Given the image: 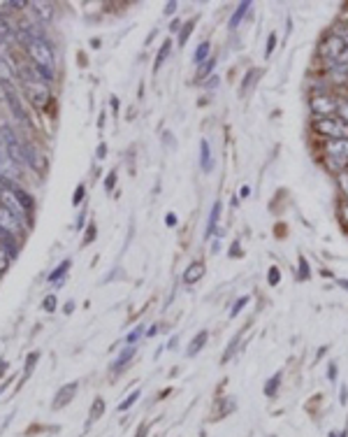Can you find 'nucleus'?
Listing matches in <instances>:
<instances>
[{
    "label": "nucleus",
    "mask_w": 348,
    "mask_h": 437,
    "mask_svg": "<svg viewBox=\"0 0 348 437\" xmlns=\"http://www.w3.org/2000/svg\"><path fill=\"white\" fill-rule=\"evenodd\" d=\"M137 398H140V391H133V393H130V396H128L126 400H123V403L119 405V412H126V410H130V407H133V405L137 403Z\"/></svg>",
    "instance_id": "24"
},
{
    "label": "nucleus",
    "mask_w": 348,
    "mask_h": 437,
    "mask_svg": "<svg viewBox=\"0 0 348 437\" xmlns=\"http://www.w3.org/2000/svg\"><path fill=\"white\" fill-rule=\"evenodd\" d=\"M339 188L344 191V195L348 198V172L344 170V172H339Z\"/></svg>",
    "instance_id": "35"
},
{
    "label": "nucleus",
    "mask_w": 348,
    "mask_h": 437,
    "mask_svg": "<svg viewBox=\"0 0 348 437\" xmlns=\"http://www.w3.org/2000/svg\"><path fill=\"white\" fill-rule=\"evenodd\" d=\"M0 142L5 144V151H7V158L9 161H14L16 165H21V163H26V149L19 144V140H16V135L12 133V128L9 126H2L0 128Z\"/></svg>",
    "instance_id": "3"
},
{
    "label": "nucleus",
    "mask_w": 348,
    "mask_h": 437,
    "mask_svg": "<svg viewBox=\"0 0 348 437\" xmlns=\"http://www.w3.org/2000/svg\"><path fill=\"white\" fill-rule=\"evenodd\" d=\"M42 307H44V310H47V312H54V310H56V296H54V293H51V296H47V298H44V303H42Z\"/></svg>",
    "instance_id": "40"
},
{
    "label": "nucleus",
    "mask_w": 348,
    "mask_h": 437,
    "mask_svg": "<svg viewBox=\"0 0 348 437\" xmlns=\"http://www.w3.org/2000/svg\"><path fill=\"white\" fill-rule=\"evenodd\" d=\"M72 310H74V303H67V305H65V312H67V314H70V312H72Z\"/></svg>",
    "instance_id": "57"
},
{
    "label": "nucleus",
    "mask_w": 348,
    "mask_h": 437,
    "mask_svg": "<svg viewBox=\"0 0 348 437\" xmlns=\"http://www.w3.org/2000/svg\"><path fill=\"white\" fill-rule=\"evenodd\" d=\"M274 47H276V33H269V37H267V49H265V56H272V51H274Z\"/></svg>",
    "instance_id": "36"
},
{
    "label": "nucleus",
    "mask_w": 348,
    "mask_h": 437,
    "mask_svg": "<svg viewBox=\"0 0 348 437\" xmlns=\"http://www.w3.org/2000/svg\"><path fill=\"white\" fill-rule=\"evenodd\" d=\"M0 202H2V207L9 209V212H12V214L19 219V221H23V219H26V209H23V205L19 202V198H16V195H14L9 188H5V191H2V195H0Z\"/></svg>",
    "instance_id": "6"
},
{
    "label": "nucleus",
    "mask_w": 348,
    "mask_h": 437,
    "mask_svg": "<svg viewBox=\"0 0 348 437\" xmlns=\"http://www.w3.org/2000/svg\"><path fill=\"white\" fill-rule=\"evenodd\" d=\"M0 81H2V84H7V86H9V84L14 81V70H12V65H9V63L2 58V56H0Z\"/></svg>",
    "instance_id": "18"
},
{
    "label": "nucleus",
    "mask_w": 348,
    "mask_h": 437,
    "mask_svg": "<svg viewBox=\"0 0 348 437\" xmlns=\"http://www.w3.org/2000/svg\"><path fill=\"white\" fill-rule=\"evenodd\" d=\"M214 58H207V61L202 63L200 65V70H197V79H204V77H207L209 72H211V70H214Z\"/></svg>",
    "instance_id": "25"
},
{
    "label": "nucleus",
    "mask_w": 348,
    "mask_h": 437,
    "mask_svg": "<svg viewBox=\"0 0 348 437\" xmlns=\"http://www.w3.org/2000/svg\"><path fill=\"white\" fill-rule=\"evenodd\" d=\"M95 240V223H91V226H88V230H86V240H84V242H93Z\"/></svg>",
    "instance_id": "46"
},
{
    "label": "nucleus",
    "mask_w": 348,
    "mask_h": 437,
    "mask_svg": "<svg viewBox=\"0 0 348 437\" xmlns=\"http://www.w3.org/2000/svg\"><path fill=\"white\" fill-rule=\"evenodd\" d=\"M142 333H144V326H140V328H135V330H133V333H130V335H128V337H126V342H128V344H133V342H135V340H137V337H140V335H142Z\"/></svg>",
    "instance_id": "43"
},
{
    "label": "nucleus",
    "mask_w": 348,
    "mask_h": 437,
    "mask_svg": "<svg viewBox=\"0 0 348 437\" xmlns=\"http://www.w3.org/2000/svg\"><path fill=\"white\" fill-rule=\"evenodd\" d=\"M328 377H330V382H335V379H337V365H335V363H330V368H328Z\"/></svg>",
    "instance_id": "47"
},
{
    "label": "nucleus",
    "mask_w": 348,
    "mask_h": 437,
    "mask_svg": "<svg viewBox=\"0 0 348 437\" xmlns=\"http://www.w3.org/2000/svg\"><path fill=\"white\" fill-rule=\"evenodd\" d=\"M258 74H260V72H255V70H251V72H248L246 77H244V84H241V93H246L248 88L253 86V79H255V77H258Z\"/></svg>",
    "instance_id": "32"
},
{
    "label": "nucleus",
    "mask_w": 348,
    "mask_h": 437,
    "mask_svg": "<svg viewBox=\"0 0 348 437\" xmlns=\"http://www.w3.org/2000/svg\"><path fill=\"white\" fill-rule=\"evenodd\" d=\"M5 370H7V361H0V377L5 375Z\"/></svg>",
    "instance_id": "55"
},
{
    "label": "nucleus",
    "mask_w": 348,
    "mask_h": 437,
    "mask_svg": "<svg viewBox=\"0 0 348 437\" xmlns=\"http://www.w3.org/2000/svg\"><path fill=\"white\" fill-rule=\"evenodd\" d=\"M337 114H339V119L348 121V100H337Z\"/></svg>",
    "instance_id": "33"
},
{
    "label": "nucleus",
    "mask_w": 348,
    "mask_h": 437,
    "mask_svg": "<svg viewBox=\"0 0 348 437\" xmlns=\"http://www.w3.org/2000/svg\"><path fill=\"white\" fill-rule=\"evenodd\" d=\"M346 398H348V396H346V389H342V403H344V405H346V403H348Z\"/></svg>",
    "instance_id": "58"
},
{
    "label": "nucleus",
    "mask_w": 348,
    "mask_h": 437,
    "mask_svg": "<svg viewBox=\"0 0 348 437\" xmlns=\"http://www.w3.org/2000/svg\"><path fill=\"white\" fill-rule=\"evenodd\" d=\"M2 191H5V184L0 182V195H2Z\"/></svg>",
    "instance_id": "61"
},
{
    "label": "nucleus",
    "mask_w": 348,
    "mask_h": 437,
    "mask_svg": "<svg viewBox=\"0 0 348 437\" xmlns=\"http://www.w3.org/2000/svg\"><path fill=\"white\" fill-rule=\"evenodd\" d=\"M9 35H12V30H9V26H7L5 21L0 19V44H2V42H5L7 37H9Z\"/></svg>",
    "instance_id": "38"
},
{
    "label": "nucleus",
    "mask_w": 348,
    "mask_h": 437,
    "mask_svg": "<svg viewBox=\"0 0 348 437\" xmlns=\"http://www.w3.org/2000/svg\"><path fill=\"white\" fill-rule=\"evenodd\" d=\"M248 9H251V2H248V0H244V2H239V5H237V9L232 12V16H230V23H228L230 30H237V28H239L241 19H244V16L248 14Z\"/></svg>",
    "instance_id": "10"
},
{
    "label": "nucleus",
    "mask_w": 348,
    "mask_h": 437,
    "mask_svg": "<svg viewBox=\"0 0 348 437\" xmlns=\"http://www.w3.org/2000/svg\"><path fill=\"white\" fill-rule=\"evenodd\" d=\"M328 156L337 165H346L348 163V140H330L328 142Z\"/></svg>",
    "instance_id": "4"
},
{
    "label": "nucleus",
    "mask_w": 348,
    "mask_h": 437,
    "mask_svg": "<svg viewBox=\"0 0 348 437\" xmlns=\"http://www.w3.org/2000/svg\"><path fill=\"white\" fill-rule=\"evenodd\" d=\"M207 337H209V333H207V330H200V333H197V335L193 337V342H190V347H188V349H186V354H188V356H195V354H197V351H200L202 347L207 344Z\"/></svg>",
    "instance_id": "15"
},
{
    "label": "nucleus",
    "mask_w": 348,
    "mask_h": 437,
    "mask_svg": "<svg viewBox=\"0 0 348 437\" xmlns=\"http://www.w3.org/2000/svg\"><path fill=\"white\" fill-rule=\"evenodd\" d=\"M174 9H176V2H168L165 5V14H174Z\"/></svg>",
    "instance_id": "49"
},
{
    "label": "nucleus",
    "mask_w": 348,
    "mask_h": 437,
    "mask_svg": "<svg viewBox=\"0 0 348 437\" xmlns=\"http://www.w3.org/2000/svg\"><path fill=\"white\" fill-rule=\"evenodd\" d=\"M200 168L202 172L214 170V156H211V147H209L207 140H200Z\"/></svg>",
    "instance_id": "9"
},
{
    "label": "nucleus",
    "mask_w": 348,
    "mask_h": 437,
    "mask_svg": "<svg viewBox=\"0 0 348 437\" xmlns=\"http://www.w3.org/2000/svg\"><path fill=\"white\" fill-rule=\"evenodd\" d=\"M5 158H7V156H5V154H0V161H5Z\"/></svg>",
    "instance_id": "62"
},
{
    "label": "nucleus",
    "mask_w": 348,
    "mask_h": 437,
    "mask_svg": "<svg viewBox=\"0 0 348 437\" xmlns=\"http://www.w3.org/2000/svg\"><path fill=\"white\" fill-rule=\"evenodd\" d=\"M170 47H172V42H170V40H165V42H163V49H161V51H158V56H156L154 72H158V70H161L163 61H165V58H168V54H170Z\"/></svg>",
    "instance_id": "21"
},
{
    "label": "nucleus",
    "mask_w": 348,
    "mask_h": 437,
    "mask_svg": "<svg viewBox=\"0 0 348 437\" xmlns=\"http://www.w3.org/2000/svg\"><path fill=\"white\" fill-rule=\"evenodd\" d=\"M133 356H135V347H133V344H128V349H123V351H121V356L116 358L114 370H121L123 365H128V363H130V358H133Z\"/></svg>",
    "instance_id": "20"
},
{
    "label": "nucleus",
    "mask_w": 348,
    "mask_h": 437,
    "mask_svg": "<svg viewBox=\"0 0 348 437\" xmlns=\"http://www.w3.org/2000/svg\"><path fill=\"white\" fill-rule=\"evenodd\" d=\"M311 109L316 114L321 116H330V114H337V98H330V95H316L311 100Z\"/></svg>",
    "instance_id": "7"
},
{
    "label": "nucleus",
    "mask_w": 348,
    "mask_h": 437,
    "mask_svg": "<svg viewBox=\"0 0 348 437\" xmlns=\"http://www.w3.org/2000/svg\"><path fill=\"white\" fill-rule=\"evenodd\" d=\"M239 193H241V198H248V195H251V188H248V186H241Z\"/></svg>",
    "instance_id": "52"
},
{
    "label": "nucleus",
    "mask_w": 348,
    "mask_h": 437,
    "mask_svg": "<svg viewBox=\"0 0 348 437\" xmlns=\"http://www.w3.org/2000/svg\"><path fill=\"white\" fill-rule=\"evenodd\" d=\"M105 412V403H102V398H95V403H93V410H91V421H95V419H100V414Z\"/></svg>",
    "instance_id": "26"
},
{
    "label": "nucleus",
    "mask_w": 348,
    "mask_h": 437,
    "mask_svg": "<svg viewBox=\"0 0 348 437\" xmlns=\"http://www.w3.org/2000/svg\"><path fill=\"white\" fill-rule=\"evenodd\" d=\"M218 216H221V200H216L214 207H211V214H209V226H207V237L216 235V221H218Z\"/></svg>",
    "instance_id": "17"
},
{
    "label": "nucleus",
    "mask_w": 348,
    "mask_h": 437,
    "mask_svg": "<svg viewBox=\"0 0 348 437\" xmlns=\"http://www.w3.org/2000/svg\"><path fill=\"white\" fill-rule=\"evenodd\" d=\"M339 286H342V289H346V291H348V279H339Z\"/></svg>",
    "instance_id": "56"
},
{
    "label": "nucleus",
    "mask_w": 348,
    "mask_h": 437,
    "mask_svg": "<svg viewBox=\"0 0 348 437\" xmlns=\"http://www.w3.org/2000/svg\"><path fill=\"white\" fill-rule=\"evenodd\" d=\"M300 268H302V272H300V279H307V277H309V265H307V258H300Z\"/></svg>",
    "instance_id": "44"
},
{
    "label": "nucleus",
    "mask_w": 348,
    "mask_h": 437,
    "mask_svg": "<svg viewBox=\"0 0 348 437\" xmlns=\"http://www.w3.org/2000/svg\"><path fill=\"white\" fill-rule=\"evenodd\" d=\"M144 433H147V428L142 426V428H140V433H137V437H144Z\"/></svg>",
    "instance_id": "59"
},
{
    "label": "nucleus",
    "mask_w": 348,
    "mask_h": 437,
    "mask_svg": "<svg viewBox=\"0 0 348 437\" xmlns=\"http://www.w3.org/2000/svg\"><path fill=\"white\" fill-rule=\"evenodd\" d=\"M35 7H40L37 12H40V16H42L44 21L51 19V9H49V5H40V2H35Z\"/></svg>",
    "instance_id": "41"
},
{
    "label": "nucleus",
    "mask_w": 348,
    "mask_h": 437,
    "mask_svg": "<svg viewBox=\"0 0 348 437\" xmlns=\"http://www.w3.org/2000/svg\"><path fill=\"white\" fill-rule=\"evenodd\" d=\"M193 26H195V19H190L186 26H183V33L179 35V47H183V44H186V40L190 37V33H193Z\"/></svg>",
    "instance_id": "28"
},
{
    "label": "nucleus",
    "mask_w": 348,
    "mask_h": 437,
    "mask_svg": "<svg viewBox=\"0 0 348 437\" xmlns=\"http://www.w3.org/2000/svg\"><path fill=\"white\" fill-rule=\"evenodd\" d=\"M37 358H40V354H37V351L28 356V361H26V377L30 375V370H33V368H35V363H37Z\"/></svg>",
    "instance_id": "39"
},
{
    "label": "nucleus",
    "mask_w": 348,
    "mask_h": 437,
    "mask_svg": "<svg viewBox=\"0 0 348 437\" xmlns=\"http://www.w3.org/2000/svg\"><path fill=\"white\" fill-rule=\"evenodd\" d=\"M28 54L35 58L37 65H47V67H54L56 63V56H54V47L49 44L44 37H33L28 42Z\"/></svg>",
    "instance_id": "2"
},
{
    "label": "nucleus",
    "mask_w": 348,
    "mask_h": 437,
    "mask_svg": "<svg viewBox=\"0 0 348 437\" xmlns=\"http://www.w3.org/2000/svg\"><path fill=\"white\" fill-rule=\"evenodd\" d=\"M77 393V384H67V386H63V389L58 391V396H56V403H54V410H60L63 405H67L70 400H72V396Z\"/></svg>",
    "instance_id": "11"
},
{
    "label": "nucleus",
    "mask_w": 348,
    "mask_h": 437,
    "mask_svg": "<svg viewBox=\"0 0 348 437\" xmlns=\"http://www.w3.org/2000/svg\"><path fill=\"white\" fill-rule=\"evenodd\" d=\"M314 130L330 140H348V121L339 116H321L314 121Z\"/></svg>",
    "instance_id": "1"
},
{
    "label": "nucleus",
    "mask_w": 348,
    "mask_h": 437,
    "mask_svg": "<svg viewBox=\"0 0 348 437\" xmlns=\"http://www.w3.org/2000/svg\"><path fill=\"white\" fill-rule=\"evenodd\" d=\"M21 228H23V221H19L9 209H5L0 205V230H5L9 235H19Z\"/></svg>",
    "instance_id": "5"
},
{
    "label": "nucleus",
    "mask_w": 348,
    "mask_h": 437,
    "mask_svg": "<svg viewBox=\"0 0 348 437\" xmlns=\"http://www.w3.org/2000/svg\"><path fill=\"white\" fill-rule=\"evenodd\" d=\"M67 270H70V261H63L58 265V268L54 270V272H51V275H49V282H60V279H63V277H65V272Z\"/></svg>",
    "instance_id": "23"
},
{
    "label": "nucleus",
    "mask_w": 348,
    "mask_h": 437,
    "mask_svg": "<svg viewBox=\"0 0 348 437\" xmlns=\"http://www.w3.org/2000/svg\"><path fill=\"white\" fill-rule=\"evenodd\" d=\"M165 221H168V226H176V216H174V214H168V219H165Z\"/></svg>",
    "instance_id": "51"
},
{
    "label": "nucleus",
    "mask_w": 348,
    "mask_h": 437,
    "mask_svg": "<svg viewBox=\"0 0 348 437\" xmlns=\"http://www.w3.org/2000/svg\"><path fill=\"white\" fill-rule=\"evenodd\" d=\"M230 256H232V258H234V256H241V251H239V242H234L232 247H230Z\"/></svg>",
    "instance_id": "48"
},
{
    "label": "nucleus",
    "mask_w": 348,
    "mask_h": 437,
    "mask_svg": "<svg viewBox=\"0 0 348 437\" xmlns=\"http://www.w3.org/2000/svg\"><path fill=\"white\" fill-rule=\"evenodd\" d=\"M21 177V170L19 165L14 161H9V158H5V161H0V182H7V184H16Z\"/></svg>",
    "instance_id": "8"
},
{
    "label": "nucleus",
    "mask_w": 348,
    "mask_h": 437,
    "mask_svg": "<svg viewBox=\"0 0 348 437\" xmlns=\"http://www.w3.org/2000/svg\"><path fill=\"white\" fill-rule=\"evenodd\" d=\"M202 275H204V265H202V263H190V265H188V270L183 272V282H186V284H195V282H200Z\"/></svg>",
    "instance_id": "12"
},
{
    "label": "nucleus",
    "mask_w": 348,
    "mask_h": 437,
    "mask_svg": "<svg viewBox=\"0 0 348 437\" xmlns=\"http://www.w3.org/2000/svg\"><path fill=\"white\" fill-rule=\"evenodd\" d=\"M114 184H116V172H109V177L105 179V188H107V191H112V188H114Z\"/></svg>",
    "instance_id": "45"
},
{
    "label": "nucleus",
    "mask_w": 348,
    "mask_h": 437,
    "mask_svg": "<svg viewBox=\"0 0 348 437\" xmlns=\"http://www.w3.org/2000/svg\"><path fill=\"white\" fill-rule=\"evenodd\" d=\"M84 200V184H79L77 186V191H74V198H72V205H79V202Z\"/></svg>",
    "instance_id": "42"
},
{
    "label": "nucleus",
    "mask_w": 348,
    "mask_h": 437,
    "mask_svg": "<svg viewBox=\"0 0 348 437\" xmlns=\"http://www.w3.org/2000/svg\"><path fill=\"white\" fill-rule=\"evenodd\" d=\"M267 282H269V286H276V284L281 282V272H279V268H269V272H267Z\"/></svg>",
    "instance_id": "31"
},
{
    "label": "nucleus",
    "mask_w": 348,
    "mask_h": 437,
    "mask_svg": "<svg viewBox=\"0 0 348 437\" xmlns=\"http://www.w3.org/2000/svg\"><path fill=\"white\" fill-rule=\"evenodd\" d=\"M156 333H158V328H156V326H151V328H149V330H147V337H154V335H156Z\"/></svg>",
    "instance_id": "54"
},
{
    "label": "nucleus",
    "mask_w": 348,
    "mask_h": 437,
    "mask_svg": "<svg viewBox=\"0 0 348 437\" xmlns=\"http://www.w3.org/2000/svg\"><path fill=\"white\" fill-rule=\"evenodd\" d=\"M279 384H281V372H276L274 377H269L267 384H265V396L267 398H274L279 393Z\"/></svg>",
    "instance_id": "19"
},
{
    "label": "nucleus",
    "mask_w": 348,
    "mask_h": 437,
    "mask_svg": "<svg viewBox=\"0 0 348 437\" xmlns=\"http://www.w3.org/2000/svg\"><path fill=\"white\" fill-rule=\"evenodd\" d=\"M216 84H218V77H211V79H209V84H207V88H214Z\"/></svg>",
    "instance_id": "53"
},
{
    "label": "nucleus",
    "mask_w": 348,
    "mask_h": 437,
    "mask_svg": "<svg viewBox=\"0 0 348 437\" xmlns=\"http://www.w3.org/2000/svg\"><path fill=\"white\" fill-rule=\"evenodd\" d=\"M342 216H344V221L348 223V202H344L342 205Z\"/></svg>",
    "instance_id": "50"
},
{
    "label": "nucleus",
    "mask_w": 348,
    "mask_h": 437,
    "mask_svg": "<svg viewBox=\"0 0 348 437\" xmlns=\"http://www.w3.org/2000/svg\"><path fill=\"white\" fill-rule=\"evenodd\" d=\"M35 72L40 74L44 81H51L54 79V67H47V65H35Z\"/></svg>",
    "instance_id": "27"
},
{
    "label": "nucleus",
    "mask_w": 348,
    "mask_h": 437,
    "mask_svg": "<svg viewBox=\"0 0 348 437\" xmlns=\"http://www.w3.org/2000/svg\"><path fill=\"white\" fill-rule=\"evenodd\" d=\"M0 247H2L9 256H14V258H16V254H19V247H16V242H14V235L5 233V230H0Z\"/></svg>",
    "instance_id": "13"
},
{
    "label": "nucleus",
    "mask_w": 348,
    "mask_h": 437,
    "mask_svg": "<svg viewBox=\"0 0 348 437\" xmlns=\"http://www.w3.org/2000/svg\"><path fill=\"white\" fill-rule=\"evenodd\" d=\"M209 49H211V44H209V42H202L200 47L195 49V63H197V65H202V63L209 58Z\"/></svg>",
    "instance_id": "22"
},
{
    "label": "nucleus",
    "mask_w": 348,
    "mask_h": 437,
    "mask_svg": "<svg viewBox=\"0 0 348 437\" xmlns=\"http://www.w3.org/2000/svg\"><path fill=\"white\" fill-rule=\"evenodd\" d=\"M337 437H348V431H344V433H339Z\"/></svg>",
    "instance_id": "60"
},
{
    "label": "nucleus",
    "mask_w": 348,
    "mask_h": 437,
    "mask_svg": "<svg viewBox=\"0 0 348 437\" xmlns=\"http://www.w3.org/2000/svg\"><path fill=\"white\" fill-rule=\"evenodd\" d=\"M7 188H9V191L19 198V202L23 205V209H26V212H28V209H33V198H30L23 188H19V184H7Z\"/></svg>",
    "instance_id": "14"
},
{
    "label": "nucleus",
    "mask_w": 348,
    "mask_h": 437,
    "mask_svg": "<svg viewBox=\"0 0 348 437\" xmlns=\"http://www.w3.org/2000/svg\"><path fill=\"white\" fill-rule=\"evenodd\" d=\"M232 410H234V403H232V400H230V398H228V400L223 403V407H221V410H218V419H223V417H225V414H230V412H232Z\"/></svg>",
    "instance_id": "37"
},
{
    "label": "nucleus",
    "mask_w": 348,
    "mask_h": 437,
    "mask_svg": "<svg viewBox=\"0 0 348 437\" xmlns=\"http://www.w3.org/2000/svg\"><path fill=\"white\" fill-rule=\"evenodd\" d=\"M248 300H251L248 296H241L239 300H237V303L232 305V310H230V316H237V314H239V312L244 310V305H248Z\"/></svg>",
    "instance_id": "30"
},
{
    "label": "nucleus",
    "mask_w": 348,
    "mask_h": 437,
    "mask_svg": "<svg viewBox=\"0 0 348 437\" xmlns=\"http://www.w3.org/2000/svg\"><path fill=\"white\" fill-rule=\"evenodd\" d=\"M5 100L9 102V109L14 112V116L19 119V121H26V112L21 109V105H19V100H16V95L12 93V88H7V95H5Z\"/></svg>",
    "instance_id": "16"
},
{
    "label": "nucleus",
    "mask_w": 348,
    "mask_h": 437,
    "mask_svg": "<svg viewBox=\"0 0 348 437\" xmlns=\"http://www.w3.org/2000/svg\"><path fill=\"white\" fill-rule=\"evenodd\" d=\"M237 347H239V337H232V340H230V347H228V351L223 354V363H228L230 358L234 356V351H237Z\"/></svg>",
    "instance_id": "29"
},
{
    "label": "nucleus",
    "mask_w": 348,
    "mask_h": 437,
    "mask_svg": "<svg viewBox=\"0 0 348 437\" xmlns=\"http://www.w3.org/2000/svg\"><path fill=\"white\" fill-rule=\"evenodd\" d=\"M9 258H12V256H9L5 249H2V247H0V275L9 268Z\"/></svg>",
    "instance_id": "34"
}]
</instances>
